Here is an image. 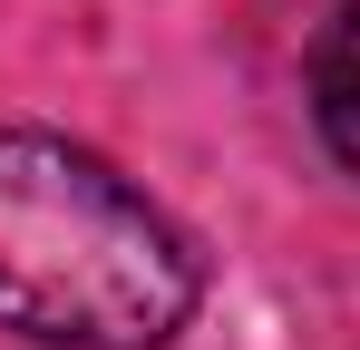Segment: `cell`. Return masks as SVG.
<instances>
[{
    "label": "cell",
    "instance_id": "obj_2",
    "mask_svg": "<svg viewBox=\"0 0 360 350\" xmlns=\"http://www.w3.org/2000/svg\"><path fill=\"white\" fill-rule=\"evenodd\" d=\"M321 136L341 146V166H360V0L321 39Z\"/></svg>",
    "mask_w": 360,
    "mask_h": 350
},
{
    "label": "cell",
    "instance_id": "obj_1",
    "mask_svg": "<svg viewBox=\"0 0 360 350\" xmlns=\"http://www.w3.org/2000/svg\"><path fill=\"white\" fill-rule=\"evenodd\" d=\"M195 292V243L108 156L0 127V331L39 350H166Z\"/></svg>",
    "mask_w": 360,
    "mask_h": 350
}]
</instances>
